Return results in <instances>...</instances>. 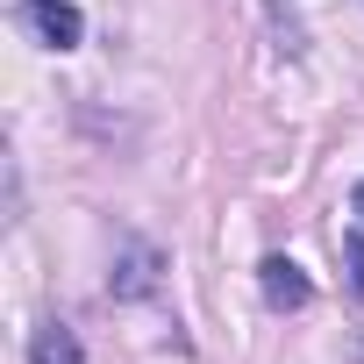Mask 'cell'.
<instances>
[{
	"label": "cell",
	"mask_w": 364,
	"mask_h": 364,
	"mask_svg": "<svg viewBox=\"0 0 364 364\" xmlns=\"http://www.w3.org/2000/svg\"><path fill=\"white\" fill-rule=\"evenodd\" d=\"M22 29H36L50 50H72L79 36H86V22H79V8H72V0H22Z\"/></svg>",
	"instance_id": "6da1fadb"
},
{
	"label": "cell",
	"mask_w": 364,
	"mask_h": 364,
	"mask_svg": "<svg viewBox=\"0 0 364 364\" xmlns=\"http://www.w3.org/2000/svg\"><path fill=\"white\" fill-rule=\"evenodd\" d=\"M307 293H314V286H307V272H300L293 257H264V300H272L279 314H286V307H307Z\"/></svg>",
	"instance_id": "7a4b0ae2"
},
{
	"label": "cell",
	"mask_w": 364,
	"mask_h": 364,
	"mask_svg": "<svg viewBox=\"0 0 364 364\" xmlns=\"http://www.w3.org/2000/svg\"><path fill=\"white\" fill-rule=\"evenodd\" d=\"M29 364H86V357H79V336L65 321H43L36 343H29Z\"/></svg>",
	"instance_id": "3957f363"
},
{
	"label": "cell",
	"mask_w": 364,
	"mask_h": 364,
	"mask_svg": "<svg viewBox=\"0 0 364 364\" xmlns=\"http://www.w3.org/2000/svg\"><path fill=\"white\" fill-rule=\"evenodd\" d=\"M343 264H350V286L364 300V236H343Z\"/></svg>",
	"instance_id": "277c9868"
},
{
	"label": "cell",
	"mask_w": 364,
	"mask_h": 364,
	"mask_svg": "<svg viewBox=\"0 0 364 364\" xmlns=\"http://www.w3.org/2000/svg\"><path fill=\"white\" fill-rule=\"evenodd\" d=\"M357 215H364V186H357Z\"/></svg>",
	"instance_id": "5b68a950"
}]
</instances>
